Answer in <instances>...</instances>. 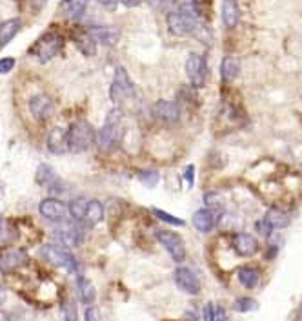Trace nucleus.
Wrapping results in <instances>:
<instances>
[{"mask_svg": "<svg viewBox=\"0 0 302 321\" xmlns=\"http://www.w3.org/2000/svg\"><path fill=\"white\" fill-rule=\"evenodd\" d=\"M259 308V301L253 300V298H248V296H242V298H237L233 303V310H237V312H255Z\"/></svg>", "mask_w": 302, "mask_h": 321, "instance_id": "nucleus-29", "label": "nucleus"}, {"mask_svg": "<svg viewBox=\"0 0 302 321\" xmlns=\"http://www.w3.org/2000/svg\"><path fill=\"white\" fill-rule=\"evenodd\" d=\"M2 301H4V288L0 286V303H2Z\"/></svg>", "mask_w": 302, "mask_h": 321, "instance_id": "nucleus-45", "label": "nucleus"}, {"mask_svg": "<svg viewBox=\"0 0 302 321\" xmlns=\"http://www.w3.org/2000/svg\"><path fill=\"white\" fill-rule=\"evenodd\" d=\"M240 73V62L235 57H224L222 64H220V75L226 83H233Z\"/></svg>", "mask_w": 302, "mask_h": 321, "instance_id": "nucleus-22", "label": "nucleus"}, {"mask_svg": "<svg viewBox=\"0 0 302 321\" xmlns=\"http://www.w3.org/2000/svg\"><path fill=\"white\" fill-rule=\"evenodd\" d=\"M62 2H64V4H68V6H69V4H71V2H73V0H62Z\"/></svg>", "mask_w": 302, "mask_h": 321, "instance_id": "nucleus-46", "label": "nucleus"}, {"mask_svg": "<svg viewBox=\"0 0 302 321\" xmlns=\"http://www.w3.org/2000/svg\"><path fill=\"white\" fill-rule=\"evenodd\" d=\"M204 203H206L207 206H215V204H219V196H217V194H206V196H204Z\"/></svg>", "mask_w": 302, "mask_h": 321, "instance_id": "nucleus-41", "label": "nucleus"}, {"mask_svg": "<svg viewBox=\"0 0 302 321\" xmlns=\"http://www.w3.org/2000/svg\"><path fill=\"white\" fill-rule=\"evenodd\" d=\"M173 278H175V283H177L178 288H180L182 292H186V294L197 296L200 292V281L199 278L195 276L193 270L186 269V266H178V269H175V272H173Z\"/></svg>", "mask_w": 302, "mask_h": 321, "instance_id": "nucleus-8", "label": "nucleus"}, {"mask_svg": "<svg viewBox=\"0 0 302 321\" xmlns=\"http://www.w3.org/2000/svg\"><path fill=\"white\" fill-rule=\"evenodd\" d=\"M186 73L193 88H204L206 84V61L199 53H190L186 61Z\"/></svg>", "mask_w": 302, "mask_h": 321, "instance_id": "nucleus-7", "label": "nucleus"}, {"mask_svg": "<svg viewBox=\"0 0 302 321\" xmlns=\"http://www.w3.org/2000/svg\"><path fill=\"white\" fill-rule=\"evenodd\" d=\"M37 182L40 186L48 188L49 192H66V184L62 182V179L56 175V172L53 170V166L49 165H40L37 170Z\"/></svg>", "mask_w": 302, "mask_h": 321, "instance_id": "nucleus-9", "label": "nucleus"}, {"mask_svg": "<svg viewBox=\"0 0 302 321\" xmlns=\"http://www.w3.org/2000/svg\"><path fill=\"white\" fill-rule=\"evenodd\" d=\"M131 95H133V83H131L128 71L122 66H118L117 70H115L111 88H109V97H111V100L115 104H122Z\"/></svg>", "mask_w": 302, "mask_h": 321, "instance_id": "nucleus-5", "label": "nucleus"}, {"mask_svg": "<svg viewBox=\"0 0 302 321\" xmlns=\"http://www.w3.org/2000/svg\"><path fill=\"white\" fill-rule=\"evenodd\" d=\"M168 28L173 35L186 37L195 31V28H197V20H191L190 17L182 15L180 11H171V13L168 15Z\"/></svg>", "mask_w": 302, "mask_h": 321, "instance_id": "nucleus-10", "label": "nucleus"}, {"mask_svg": "<svg viewBox=\"0 0 302 321\" xmlns=\"http://www.w3.org/2000/svg\"><path fill=\"white\" fill-rule=\"evenodd\" d=\"M89 35L95 39V42H100L102 46H113L118 40V31L109 26H91Z\"/></svg>", "mask_w": 302, "mask_h": 321, "instance_id": "nucleus-18", "label": "nucleus"}, {"mask_svg": "<svg viewBox=\"0 0 302 321\" xmlns=\"http://www.w3.org/2000/svg\"><path fill=\"white\" fill-rule=\"evenodd\" d=\"M13 68H15L13 57H4V59H0V75H8Z\"/></svg>", "mask_w": 302, "mask_h": 321, "instance_id": "nucleus-37", "label": "nucleus"}, {"mask_svg": "<svg viewBox=\"0 0 302 321\" xmlns=\"http://www.w3.org/2000/svg\"><path fill=\"white\" fill-rule=\"evenodd\" d=\"M151 8L160 9V11H169L175 4V0H146Z\"/></svg>", "mask_w": 302, "mask_h": 321, "instance_id": "nucleus-35", "label": "nucleus"}, {"mask_svg": "<svg viewBox=\"0 0 302 321\" xmlns=\"http://www.w3.org/2000/svg\"><path fill=\"white\" fill-rule=\"evenodd\" d=\"M39 212L44 219H49V221H64L66 216H68L66 204L62 201L55 199V197H48V199L40 201Z\"/></svg>", "mask_w": 302, "mask_h": 321, "instance_id": "nucleus-11", "label": "nucleus"}, {"mask_svg": "<svg viewBox=\"0 0 302 321\" xmlns=\"http://www.w3.org/2000/svg\"><path fill=\"white\" fill-rule=\"evenodd\" d=\"M226 319V312H224V308L219 307L215 308V321H224Z\"/></svg>", "mask_w": 302, "mask_h": 321, "instance_id": "nucleus-43", "label": "nucleus"}, {"mask_svg": "<svg viewBox=\"0 0 302 321\" xmlns=\"http://www.w3.org/2000/svg\"><path fill=\"white\" fill-rule=\"evenodd\" d=\"M153 115L166 124H175L180 121V108L169 100H157L153 106Z\"/></svg>", "mask_w": 302, "mask_h": 321, "instance_id": "nucleus-13", "label": "nucleus"}, {"mask_svg": "<svg viewBox=\"0 0 302 321\" xmlns=\"http://www.w3.org/2000/svg\"><path fill=\"white\" fill-rule=\"evenodd\" d=\"M62 314H64V321H77V310H75V305L71 301H66L64 303Z\"/></svg>", "mask_w": 302, "mask_h": 321, "instance_id": "nucleus-36", "label": "nucleus"}, {"mask_svg": "<svg viewBox=\"0 0 302 321\" xmlns=\"http://www.w3.org/2000/svg\"><path fill=\"white\" fill-rule=\"evenodd\" d=\"M95 143V130L87 121H75L69 126L68 131V144L73 153L86 152L91 144Z\"/></svg>", "mask_w": 302, "mask_h": 321, "instance_id": "nucleus-1", "label": "nucleus"}, {"mask_svg": "<svg viewBox=\"0 0 302 321\" xmlns=\"http://www.w3.org/2000/svg\"><path fill=\"white\" fill-rule=\"evenodd\" d=\"M204 319L206 321H215V308H213L212 303H207L204 307Z\"/></svg>", "mask_w": 302, "mask_h": 321, "instance_id": "nucleus-40", "label": "nucleus"}, {"mask_svg": "<svg viewBox=\"0 0 302 321\" xmlns=\"http://www.w3.org/2000/svg\"><path fill=\"white\" fill-rule=\"evenodd\" d=\"M104 219V206L100 201H87V206H86V213H84V221L87 223L89 226L97 225Z\"/></svg>", "mask_w": 302, "mask_h": 321, "instance_id": "nucleus-25", "label": "nucleus"}, {"mask_svg": "<svg viewBox=\"0 0 302 321\" xmlns=\"http://www.w3.org/2000/svg\"><path fill=\"white\" fill-rule=\"evenodd\" d=\"M27 263V254L22 248H13V250L6 252L4 256L0 257V270L2 272H13V270L20 269Z\"/></svg>", "mask_w": 302, "mask_h": 321, "instance_id": "nucleus-15", "label": "nucleus"}, {"mask_svg": "<svg viewBox=\"0 0 302 321\" xmlns=\"http://www.w3.org/2000/svg\"><path fill=\"white\" fill-rule=\"evenodd\" d=\"M86 11V0H73L69 4V17L71 18H80Z\"/></svg>", "mask_w": 302, "mask_h": 321, "instance_id": "nucleus-33", "label": "nucleus"}, {"mask_svg": "<svg viewBox=\"0 0 302 321\" xmlns=\"http://www.w3.org/2000/svg\"><path fill=\"white\" fill-rule=\"evenodd\" d=\"M233 247H235V252H237L238 256H242V257H251L260 250L257 237L251 235V234H246V232H240V234L235 235Z\"/></svg>", "mask_w": 302, "mask_h": 321, "instance_id": "nucleus-14", "label": "nucleus"}, {"mask_svg": "<svg viewBox=\"0 0 302 321\" xmlns=\"http://www.w3.org/2000/svg\"><path fill=\"white\" fill-rule=\"evenodd\" d=\"M237 278H238V281H240V285L244 286V288L251 290V288H255V286L259 285L260 274H259V270L253 269V266H242V269L238 270Z\"/></svg>", "mask_w": 302, "mask_h": 321, "instance_id": "nucleus-23", "label": "nucleus"}, {"mask_svg": "<svg viewBox=\"0 0 302 321\" xmlns=\"http://www.w3.org/2000/svg\"><path fill=\"white\" fill-rule=\"evenodd\" d=\"M62 46H64L62 35H58L55 31H49V33H46L39 42L35 44L33 49H31V55H35L39 61L46 62L49 61V59H53L55 55H58Z\"/></svg>", "mask_w": 302, "mask_h": 321, "instance_id": "nucleus-4", "label": "nucleus"}, {"mask_svg": "<svg viewBox=\"0 0 302 321\" xmlns=\"http://www.w3.org/2000/svg\"><path fill=\"white\" fill-rule=\"evenodd\" d=\"M82 230L78 228L77 221L73 225H64L61 230H56V237L61 239L62 243L69 245V247H77L82 243Z\"/></svg>", "mask_w": 302, "mask_h": 321, "instance_id": "nucleus-19", "label": "nucleus"}, {"mask_svg": "<svg viewBox=\"0 0 302 321\" xmlns=\"http://www.w3.org/2000/svg\"><path fill=\"white\" fill-rule=\"evenodd\" d=\"M77 48L84 53L86 57H93L97 53V46H95V39L89 35V31H80L73 37Z\"/></svg>", "mask_w": 302, "mask_h": 321, "instance_id": "nucleus-24", "label": "nucleus"}, {"mask_svg": "<svg viewBox=\"0 0 302 321\" xmlns=\"http://www.w3.org/2000/svg\"><path fill=\"white\" fill-rule=\"evenodd\" d=\"M178 11L186 17H190L191 20L199 18V8H197L195 0H178Z\"/></svg>", "mask_w": 302, "mask_h": 321, "instance_id": "nucleus-30", "label": "nucleus"}, {"mask_svg": "<svg viewBox=\"0 0 302 321\" xmlns=\"http://www.w3.org/2000/svg\"><path fill=\"white\" fill-rule=\"evenodd\" d=\"M99 4H102L104 8H108V9H115L117 8V0H97Z\"/></svg>", "mask_w": 302, "mask_h": 321, "instance_id": "nucleus-42", "label": "nucleus"}, {"mask_svg": "<svg viewBox=\"0 0 302 321\" xmlns=\"http://www.w3.org/2000/svg\"><path fill=\"white\" fill-rule=\"evenodd\" d=\"M0 321H9L8 314H4V312H2V310H0Z\"/></svg>", "mask_w": 302, "mask_h": 321, "instance_id": "nucleus-44", "label": "nucleus"}, {"mask_svg": "<svg viewBox=\"0 0 302 321\" xmlns=\"http://www.w3.org/2000/svg\"><path fill=\"white\" fill-rule=\"evenodd\" d=\"M138 179L142 181V184L153 188V186H157L160 175H159V172H155V170H146V172H142V174L138 175Z\"/></svg>", "mask_w": 302, "mask_h": 321, "instance_id": "nucleus-32", "label": "nucleus"}, {"mask_svg": "<svg viewBox=\"0 0 302 321\" xmlns=\"http://www.w3.org/2000/svg\"><path fill=\"white\" fill-rule=\"evenodd\" d=\"M184 179H186V184L188 186H193V182H195V166L190 165V166H186L184 170Z\"/></svg>", "mask_w": 302, "mask_h": 321, "instance_id": "nucleus-38", "label": "nucleus"}, {"mask_svg": "<svg viewBox=\"0 0 302 321\" xmlns=\"http://www.w3.org/2000/svg\"><path fill=\"white\" fill-rule=\"evenodd\" d=\"M264 217H266V219L269 221V225L273 226V230H275V228L277 230H282V228L289 226V223H291V217L279 208H271Z\"/></svg>", "mask_w": 302, "mask_h": 321, "instance_id": "nucleus-26", "label": "nucleus"}, {"mask_svg": "<svg viewBox=\"0 0 302 321\" xmlns=\"http://www.w3.org/2000/svg\"><path fill=\"white\" fill-rule=\"evenodd\" d=\"M69 150L68 131L62 128H53L48 135V152L53 155H62Z\"/></svg>", "mask_w": 302, "mask_h": 321, "instance_id": "nucleus-16", "label": "nucleus"}, {"mask_svg": "<svg viewBox=\"0 0 302 321\" xmlns=\"http://www.w3.org/2000/svg\"><path fill=\"white\" fill-rule=\"evenodd\" d=\"M86 206H87V199L86 197H77V199L71 201L69 204V216L73 221H84V213H86Z\"/></svg>", "mask_w": 302, "mask_h": 321, "instance_id": "nucleus-28", "label": "nucleus"}, {"mask_svg": "<svg viewBox=\"0 0 302 321\" xmlns=\"http://www.w3.org/2000/svg\"><path fill=\"white\" fill-rule=\"evenodd\" d=\"M29 110L33 113V117L37 121H46L53 115L55 112V102L49 95L46 93H39V95H35L33 99L29 100Z\"/></svg>", "mask_w": 302, "mask_h": 321, "instance_id": "nucleus-12", "label": "nucleus"}, {"mask_svg": "<svg viewBox=\"0 0 302 321\" xmlns=\"http://www.w3.org/2000/svg\"><path fill=\"white\" fill-rule=\"evenodd\" d=\"M77 290H78V296H80V300L84 301V303H93V300H95V286H93V283L87 281L86 278H77Z\"/></svg>", "mask_w": 302, "mask_h": 321, "instance_id": "nucleus-27", "label": "nucleus"}, {"mask_svg": "<svg viewBox=\"0 0 302 321\" xmlns=\"http://www.w3.org/2000/svg\"><path fill=\"white\" fill-rule=\"evenodd\" d=\"M240 18V9H238L237 0H224L222 2V22L226 28H235Z\"/></svg>", "mask_w": 302, "mask_h": 321, "instance_id": "nucleus-20", "label": "nucleus"}, {"mask_svg": "<svg viewBox=\"0 0 302 321\" xmlns=\"http://www.w3.org/2000/svg\"><path fill=\"white\" fill-rule=\"evenodd\" d=\"M193 226L197 228L199 232H202V234H207V232H212L213 228H215L217 225V216L213 210L209 208H200L197 210V212L193 213Z\"/></svg>", "mask_w": 302, "mask_h": 321, "instance_id": "nucleus-17", "label": "nucleus"}, {"mask_svg": "<svg viewBox=\"0 0 302 321\" xmlns=\"http://www.w3.org/2000/svg\"><path fill=\"white\" fill-rule=\"evenodd\" d=\"M86 321H100L99 310L95 307H87L86 308Z\"/></svg>", "mask_w": 302, "mask_h": 321, "instance_id": "nucleus-39", "label": "nucleus"}, {"mask_svg": "<svg viewBox=\"0 0 302 321\" xmlns=\"http://www.w3.org/2000/svg\"><path fill=\"white\" fill-rule=\"evenodd\" d=\"M122 124V113L120 110H111L106 117L102 130L99 131V144L102 150H109V148L115 146L118 139V131H120Z\"/></svg>", "mask_w": 302, "mask_h": 321, "instance_id": "nucleus-3", "label": "nucleus"}, {"mask_svg": "<svg viewBox=\"0 0 302 321\" xmlns=\"http://www.w3.org/2000/svg\"><path fill=\"white\" fill-rule=\"evenodd\" d=\"M255 228H257V232H259L260 235H264V237H269L273 232V226L269 225V221L266 219V217H262V219H259L257 221V225H255Z\"/></svg>", "mask_w": 302, "mask_h": 321, "instance_id": "nucleus-34", "label": "nucleus"}, {"mask_svg": "<svg viewBox=\"0 0 302 321\" xmlns=\"http://www.w3.org/2000/svg\"><path fill=\"white\" fill-rule=\"evenodd\" d=\"M155 234L157 239L160 241V245L169 252V256L177 261V263H182L186 259V247L180 235L169 230H157Z\"/></svg>", "mask_w": 302, "mask_h": 321, "instance_id": "nucleus-6", "label": "nucleus"}, {"mask_svg": "<svg viewBox=\"0 0 302 321\" xmlns=\"http://www.w3.org/2000/svg\"><path fill=\"white\" fill-rule=\"evenodd\" d=\"M153 213H155V217H159L160 221L168 223V225H173V226H184V225H186V223L182 221L180 217H175V216H171V213L164 212V210L153 208Z\"/></svg>", "mask_w": 302, "mask_h": 321, "instance_id": "nucleus-31", "label": "nucleus"}, {"mask_svg": "<svg viewBox=\"0 0 302 321\" xmlns=\"http://www.w3.org/2000/svg\"><path fill=\"white\" fill-rule=\"evenodd\" d=\"M20 26H22L20 18H9V20L0 24V48L8 46V44L15 39V35H17L18 30H20Z\"/></svg>", "mask_w": 302, "mask_h": 321, "instance_id": "nucleus-21", "label": "nucleus"}, {"mask_svg": "<svg viewBox=\"0 0 302 321\" xmlns=\"http://www.w3.org/2000/svg\"><path fill=\"white\" fill-rule=\"evenodd\" d=\"M40 256L48 263H51V265L62 266V269L69 270V272H77L78 270V263L73 257V254L68 252L66 248L58 247V245H46V247H42Z\"/></svg>", "mask_w": 302, "mask_h": 321, "instance_id": "nucleus-2", "label": "nucleus"}]
</instances>
